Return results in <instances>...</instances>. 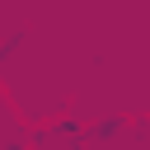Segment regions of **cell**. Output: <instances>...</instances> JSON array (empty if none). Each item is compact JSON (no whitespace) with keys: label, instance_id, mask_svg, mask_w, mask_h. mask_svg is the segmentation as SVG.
<instances>
[{"label":"cell","instance_id":"6da1fadb","mask_svg":"<svg viewBox=\"0 0 150 150\" xmlns=\"http://www.w3.org/2000/svg\"><path fill=\"white\" fill-rule=\"evenodd\" d=\"M122 131V117H103V122H94V136H117Z\"/></svg>","mask_w":150,"mask_h":150}]
</instances>
